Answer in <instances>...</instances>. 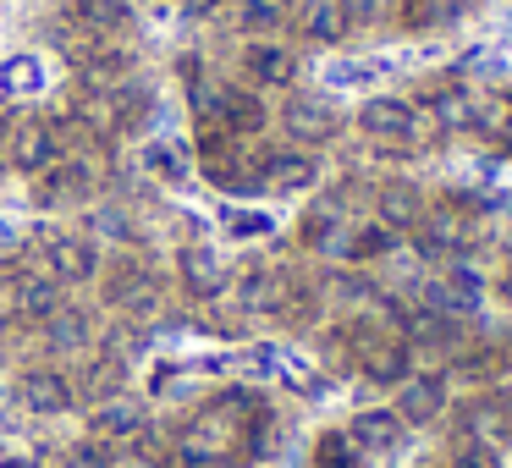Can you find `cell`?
I'll return each mask as SVG.
<instances>
[{
	"mask_svg": "<svg viewBox=\"0 0 512 468\" xmlns=\"http://www.w3.org/2000/svg\"><path fill=\"white\" fill-rule=\"evenodd\" d=\"M45 276L56 281V287H83V281L100 276V248L78 232L45 237Z\"/></svg>",
	"mask_w": 512,
	"mask_h": 468,
	"instance_id": "obj_1",
	"label": "cell"
},
{
	"mask_svg": "<svg viewBox=\"0 0 512 468\" xmlns=\"http://www.w3.org/2000/svg\"><path fill=\"white\" fill-rule=\"evenodd\" d=\"M358 375L375 380V386H402V380L413 375V347L402 342V336H369L364 347H358Z\"/></svg>",
	"mask_w": 512,
	"mask_h": 468,
	"instance_id": "obj_2",
	"label": "cell"
},
{
	"mask_svg": "<svg viewBox=\"0 0 512 468\" xmlns=\"http://www.w3.org/2000/svg\"><path fill=\"white\" fill-rule=\"evenodd\" d=\"M17 402H23L28 413H39V419H56V413L78 408V391H72V380L61 375V369H28V375L17 380Z\"/></svg>",
	"mask_w": 512,
	"mask_h": 468,
	"instance_id": "obj_3",
	"label": "cell"
},
{
	"mask_svg": "<svg viewBox=\"0 0 512 468\" xmlns=\"http://www.w3.org/2000/svg\"><path fill=\"white\" fill-rule=\"evenodd\" d=\"M303 243H309L314 254H325V259H342L347 243H353V226H347L342 204H336V199H314L309 210H303Z\"/></svg>",
	"mask_w": 512,
	"mask_h": 468,
	"instance_id": "obj_4",
	"label": "cell"
},
{
	"mask_svg": "<svg viewBox=\"0 0 512 468\" xmlns=\"http://www.w3.org/2000/svg\"><path fill=\"white\" fill-rule=\"evenodd\" d=\"M446 402H452L446 397V375H408L397 386V408L391 413L402 424H435L446 413Z\"/></svg>",
	"mask_w": 512,
	"mask_h": 468,
	"instance_id": "obj_5",
	"label": "cell"
},
{
	"mask_svg": "<svg viewBox=\"0 0 512 468\" xmlns=\"http://www.w3.org/2000/svg\"><path fill=\"white\" fill-rule=\"evenodd\" d=\"M402 435H408V424H402L391 408H364V413H353V424H347V441H353L364 457H386V452H397Z\"/></svg>",
	"mask_w": 512,
	"mask_h": 468,
	"instance_id": "obj_6",
	"label": "cell"
},
{
	"mask_svg": "<svg viewBox=\"0 0 512 468\" xmlns=\"http://www.w3.org/2000/svg\"><path fill=\"white\" fill-rule=\"evenodd\" d=\"M177 281H182V292L188 298H221V287H226V265H221V254L215 248H204V243H193V248H182L177 254Z\"/></svg>",
	"mask_w": 512,
	"mask_h": 468,
	"instance_id": "obj_7",
	"label": "cell"
},
{
	"mask_svg": "<svg viewBox=\"0 0 512 468\" xmlns=\"http://www.w3.org/2000/svg\"><path fill=\"white\" fill-rule=\"evenodd\" d=\"M287 138L292 144H331L336 127H342V116L331 111V100H314V94H303V100L287 105Z\"/></svg>",
	"mask_w": 512,
	"mask_h": 468,
	"instance_id": "obj_8",
	"label": "cell"
},
{
	"mask_svg": "<svg viewBox=\"0 0 512 468\" xmlns=\"http://www.w3.org/2000/svg\"><path fill=\"white\" fill-rule=\"evenodd\" d=\"M243 67L259 89H292V78H298V56L287 45H276V39H254L243 50Z\"/></svg>",
	"mask_w": 512,
	"mask_h": 468,
	"instance_id": "obj_9",
	"label": "cell"
},
{
	"mask_svg": "<svg viewBox=\"0 0 512 468\" xmlns=\"http://www.w3.org/2000/svg\"><path fill=\"white\" fill-rule=\"evenodd\" d=\"M133 435H144V408H138V402H127V397L94 402V413H89V441L116 446V441H133Z\"/></svg>",
	"mask_w": 512,
	"mask_h": 468,
	"instance_id": "obj_10",
	"label": "cell"
},
{
	"mask_svg": "<svg viewBox=\"0 0 512 468\" xmlns=\"http://www.w3.org/2000/svg\"><path fill=\"white\" fill-rule=\"evenodd\" d=\"M215 116L232 138H254L265 133V100L254 89H215Z\"/></svg>",
	"mask_w": 512,
	"mask_h": 468,
	"instance_id": "obj_11",
	"label": "cell"
},
{
	"mask_svg": "<svg viewBox=\"0 0 512 468\" xmlns=\"http://www.w3.org/2000/svg\"><path fill=\"white\" fill-rule=\"evenodd\" d=\"M83 188H94V166H89V155H61L50 171H39V199H45V204L83 199Z\"/></svg>",
	"mask_w": 512,
	"mask_h": 468,
	"instance_id": "obj_12",
	"label": "cell"
},
{
	"mask_svg": "<svg viewBox=\"0 0 512 468\" xmlns=\"http://www.w3.org/2000/svg\"><path fill=\"white\" fill-rule=\"evenodd\" d=\"M56 309H61V287L45 276V270L17 276V287H12V314H17V320H23V325H45Z\"/></svg>",
	"mask_w": 512,
	"mask_h": 468,
	"instance_id": "obj_13",
	"label": "cell"
},
{
	"mask_svg": "<svg viewBox=\"0 0 512 468\" xmlns=\"http://www.w3.org/2000/svg\"><path fill=\"white\" fill-rule=\"evenodd\" d=\"M265 182L281 193H303L320 182V160L309 149H276V155H265Z\"/></svg>",
	"mask_w": 512,
	"mask_h": 468,
	"instance_id": "obj_14",
	"label": "cell"
},
{
	"mask_svg": "<svg viewBox=\"0 0 512 468\" xmlns=\"http://www.w3.org/2000/svg\"><path fill=\"white\" fill-rule=\"evenodd\" d=\"M375 210H380V226H386V232H413V226L424 221V199H419L413 182H386Z\"/></svg>",
	"mask_w": 512,
	"mask_h": 468,
	"instance_id": "obj_15",
	"label": "cell"
},
{
	"mask_svg": "<svg viewBox=\"0 0 512 468\" xmlns=\"http://www.w3.org/2000/svg\"><path fill=\"white\" fill-rule=\"evenodd\" d=\"M72 23L89 39H111L133 23V6L127 0H72Z\"/></svg>",
	"mask_w": 512,
	"mask_h": 468,
	"instance_id": "obj_16",
	"label": "cell"
},
{
	"mask_svg": "<svg viewBox=\"0 0 512 468\" xmlns=\"http://www.w3.org/2000/svg\"><path fill=\"white\" fill-rule=\"evenodd\" d=\"M122 380H127V364L116 353H94L89 364H83V375L72 380V391H78V397H89V408L94 402H111L116 391H122Z\"/></svg>",
	"mask_w": 512,
	"mask_h": 468,
	"instance_id": "obj_17",
	"label": "cell"
},
{
	"mask_svg": "<svg viewBox=\"0 0 512 468\" xmlns=\"http://www.w3.org/2000/svg\"><path fill=\"white\" fill-rule=\"evenodd\" d=\"M424 111L435 116V127H441V138L446 133H474L479 127V100L468 89H441V94H430V105Z\"/></svg>",
	"mask_w": 512,
	"mask_h": 468,
	"instance_id": "obj_18",
	"label": "cell"
},
{
	"mask_svg": "<svg viewBox=\"0 0 512 468\" xmlns=\"http://www.w3.org/2000/svg\"><path fill=\"white\" fill-rule=\"evenodd\" d=\"M94 342V320L83 309H56L45 320V347L50 353H89Z\"/></svg>",
	"mask_w": 512,
	"mask_h": 468,
	"instance_id": "obj_19",
	"label": "cell"
},
{
	"mask_svg": "<svg viewBox=\"0 0 512 468\" xmlns=\"http://www.w3.org/2000/svg\"><path fill=\"white\" fill-rule=\"evenodd\" d=\"M56 160H61V149H56V138L45 133V122H28L23 133L12 138V166H17V171H28V177L50 171Z\"/></svg>",
	"mask_w": 512,
	"mask_h": 468,
	"instance_id": "obj_20",
	"label": "cell"
},
{
	"mask_svg": "<svg viewBox=\"0 0 512 468\" xmlns=\"http://www.w3.org/2000/svg\"><path fill=\"white\" fill-rule=\"evenodd\" d=\"M408 116H413V100H391V94H375V100L358 111V127L369 138H402L408 133Z\"/></svg>",
	"mask_w": 512,
	"mask_h": 468,
	"instance_id": "obj_21",
	"label": "cell"
},
{
	"mask_svg": "<svg viewBox=\"0 0 512 468\" xmlns=\"http://www.w3.org/2000/svg\"><path fill=\"white\" fill-rule=\"evenodd\" d=\"M138 61H133V50H122V45H105V50H94L89 61H83V83L89 89H100V94H111L116 83H127V72H133Z\"/></svg>",
	"mask_w": 512,
	"mask_h": 468,
	"instance_id": "obj_22",
	"label": "cell"
},
{
	"mask_svg": "<svg viewBox=\"0 0 512 468\" xmlns=\"http://www.w3.org/2000/svg\"><path fill=\"white\" fill-rule=\"evenodd\" d=\"M309 468H369V457L347 441V430H325L309 452Z\"/></svg>",
	"mask_w": 512,
	"mask_h": 468,
	"instance_id": "obj_23",
	"label": "cell"
},
{
	"mask_svg": "<svg viewBox=\"0 0 512 468\" xmlns=\"http://www.w3.org/2000/svg\"><path fill=\"white\" fill-rule=\"evenodd\" d=\"M347 28H353V23H347V12L336 6V0H314L309 17H303V34H309L314 45H342Z\"/></svg>",
	"mask_w": 512,
	"mask_h": 468,
	"instance_id": "obj_24",
	"label": "cell"
},
{
	"mask_svg": "<svg viewBox=\"0 0 512 468\" xmlns=\"http://www.w3.org/2000/svg\"><path fill=\"white\" fill-rule=\"evenodd\" d=\"M144 166L155 171L160 182L182 188V182H188V171H193V155H188V144H149L144 149Z\"/></svg>",
	"mask_w": 512,
	"mask_h": 468,
	"instance_id": "obj_25",
	"label": "cell"
},
{
	"mask_svg": "<svg viewBox=\"0 0 512 468\" xmlns=\"http://www.w3.org/2000/svg\"><path fill=\"white\" fill-rule=\"evenodd\" d=\"M386 72H391L386 61H336L325 78H331V89H375Z\"/></svg>",
	"mask_w": 512,
	"mask_h": 468,
	"instance_id": "obj_26",
	"label": "cell"
},
{
	"mask_svg": "<svg viewBox=\"0 0 512 468\" xmlns=\"http://www.w3.org/2000/svg\"><path fill=\"white\" fill-rule=\"evenodd\" d=\"M39 83H45V67H39L34 56H17L0 67V94H12V100H23V94H34Z\"/></svg>",
	"mask_w": 512,
	"mask_h": 468,
	"instance_id": "obj_27",
	"label": "cell"
},
{
	"mask_svg": "<svg viewBox=\"0 0 512 468\" xmlns=\"http://www.w3.org/2000/svg\"><path fill=\"white\" fill-rule=\"evenodd\" d=\"M237 28H243V34H270V28H281V0H243V6H237Z\"/></svg>",
	"mask_w": 512,
	"mask_h": 468,
	"instance_id": "obj_28",
	"label": "cell"
},
{
	"mask_svg": "<svg viewBox=\"0 0 512 468\" xmlns=\"http://www.w3.org/2000/svg\"><path fill=\"white\" fill-rule=\"evenodd\" d=\"M397 248V232H386V226H364V232H353V243H347V259H380V254H391Z\"/></svg>",
	"mask_w": 512,
	"mask_h": 468,
	"instance_id": "obj_29",
	"label": "cell"
},
{
	"mask_svg": "<svg viewBox=\"0 0 512 468\" xmlns=\"http://www.w3.org/2000/svg\"><path fill=\"white\" fill-rule=\"evenodd\" d=\"M446 468H501V452H496L490 441H463V435H457Z\"/></svg>",
	"mask_w": 512,
	"mask_h": 468,
	"instance_id": "obj_30",
	"label": "cell"
},
{
	"mask_svg": "<svg viewBox=\"0 0 512 468\" xmlns=\"http://www.w3.org/2000/svg\"><path fill=\"white\" fill-rule=\"evenodd\" d=\"M61 468H116V457L105 441H78V446L61 452Z\"/></svg>",
	"mask_w": 512,
	"mask_h": 468,
	"instance_id": "obj_31",
	"label": "cell"
},
{
	"mask_svg": "<svg viewBox=\"0 0 512 468\" xmlns=\"http://www.w3.org/2000/svg\"><path fill=\"white\" fill-rule=\"evenodd\" d=\"M402 28H441L435 0H402Z\"/></svg>",
	"mask_w": 512,
	"mask_h": 468,
	"instance_id": "obj_32",
	"label": "cell"
},
{
	"mask_svg": "<svg viewBox=\"0 0 512 468\" xmlns=\"http://www.w3.org/2000/svg\"><path fill=\"white\" fill-rule=\"evenodd\" d=\"M89 226H94V232H100V237H116V243H122L127 232H133L122 210H94V215H89Z\"/></svg>",
	"mask_w": 512,
	"mask_h": 468,
	"instance_id": "obj_33",
	"label": "cell"
},
{
	"mask_svg": "<svg viewBox=\"0 0 512 468\" xmlns=\"http://www.w3.org/2000/svg\"><path fill=\"white\" fill-rule=\"evenodd\" d=\"M336 6H342V12H347V23H375V17H380V6H386V0H336Z\"/></svg>",
	"mask_w": 512,
	"mask_h": 468,
	"instance_id": "obj_34",
	"label": "cell"
},
{
	"mask_svg": "<svg viewBox=\"0 0 512 468\" xmlns=\"http://www.w3.org/2000/svg\"><path fill=\"white\" fill-rule=\"evenodd\" d=\"M259 232H270L265 215H237V237H259Z\"/></svg>",
	"mask_w": 512,
	"mask_h": 468,
	"instance_id": "obj_35",
	"label": "cell"
},
{
	"mask_svg": "<svg viewBox=\"0 0 512 468\" xmlns=\"http://www.w3.org/2000/svg\"><path fill=\"white\" fill-rule=\"evenodd\" d=\"M496 292H501V303H507V309H512V270H507V276L496 281Z\"/></svg>",
	"mask_w": 512,
	"mask_h": 468,
	"instance_id": "obj_36",
	"label": "cell"
},
{
	"mask_svg": "<svg viewBox=\"0 0 512 468\" xmlns=\"http://www.w3.org/2000/svg\"><path fill=\"white\" fill-rule=\"evenodd\" d=\"M210 6L215 0H188V17H210Z\"/></svg>",
	"mask_w": 512,
	"mask_h": 468,
	"instance_id": "obj_37",
	"label": "cell"
},
{
	"mask_svg": "<svg viewBox=\"0 0 512 468\" xmlns=\"http://www.w3.org/2000/svg\"><path fill=\"white\" fill-rule=\"evenodd\" d=\"M0 468H34L28 457H0Z\"/></svg>",
	"mask_w": 512,
	"mask_h": 468,
	"instance_id": "obj_38",
	"label": "cell"
},
{
	"mask_svg": "<svg viewBox=\"0 0 512 468\" xmlns=\"http://www.w3.org/2000/svg\"><path fill=\"white\" fill-rule=\"evenodd\" d=\"M501 144H507V155H512V122H507V127H501Z\"/></svg>",
	"mask_w": 512,
	"mask_h": 468,
	"instance_id": "obj_39",
	"label": "cell"
},
{
	"mask_svg": "<svg viewBox=\"0 0 512 468\" xmlns=\"http://www.w3.org/2000/svg\"><path fill=\"white\" fill-rule=\"evenodd\" d=\"M0 281H6V276H0Z\"/></svg>",
	"mask_w": 512,
	"mask_h": 468,
	"instance_id": "obj_40",
	"label": "cell"
}]
</instances>
